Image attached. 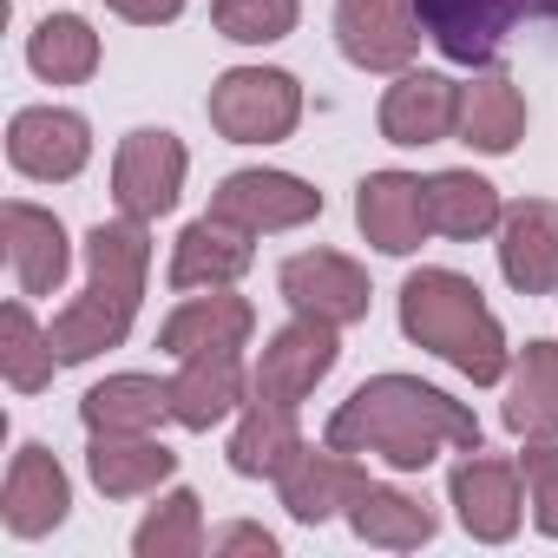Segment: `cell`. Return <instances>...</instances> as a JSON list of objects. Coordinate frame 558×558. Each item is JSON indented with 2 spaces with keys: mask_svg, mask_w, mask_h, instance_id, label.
<instances>
[{
  "mask_svg": "<svg viewBox=\"0 0 558 558\" xmlns=\"http://www.w3.org/2000/svg\"><path fill=\"white\" fill-rule=\"evenodd\" d=\"M460 132V86L447 73H401L381 93V138L388 145H440Z\"/></svg>",
  "mask_w": 558,
  "mask_h": 558,
  "instance_id": "obj_18",
  "label": "cell"
},
{
  "mask_svg": "<svg viewBox=\"0 0 558 558\" xmlns=\"http://www.w3.org/2000/svg\"><path fill=\"white\" fill-rule=\"evenodd\" d=\"M250 329H256V310L243 296H230V290H210V296L178 303L158 323V349L171 362H184V355H204V349H243Z\"/></svg>",
  "mask_w": 558,
  "mask_h": 558,
  "instance_id": "obj_22",
  "label": "cell"
},
{
  "mask_svg": "<svg viewBox=\"0 0 558 558\" xmlns=\"http://www.w3.org/2000/svg\"><path fill=\"white\" fill-rule=\"evenodd\" d=\"M0 236H8V263H14V283L21 296H53L73 269V243H66V223L27 197H8L0 204Z\"/></svg>",
  "mask_w": 558,
  "mask_h": 558,
  "instance_id": "obj_14",
  "label": "cell"
},
{
  "mask_svg": "<svg viewBox=\"0 0 558 558\" xmlns=\"http://www.w3.org/2000/svg\"><path fill=\"white\" fill-rule=\"evenodd\" d=\"M342 362V342H336V323H316V316H296L290 329H276L250 368V395L256 401H283V408H303L316 395V381H329V368Z\"/></svg>",
  "mask_w": 558,
  "mask_h": 558,
  "instance_id": "obj_6",
  "label": "cell"
},
{
  "mask_svg": "<svg viewBox=\"0 0 558 558\" xmlns=\"http://www.w3.org/2000/svg\"><path fill=\"white\" fill-rule=\"evenodd\" d=\"M519 473H525L532 525H538L545 538H558V440H525V453H519Z\"/></svg>",
  "mask_w": 558,
  "mask_h": 558,
  "instance_id": "obj_32",
  "label": "cell"
},
{
  "mask_svg": "<svg viewBox=\"0 0 558 558\" xmlns=\"http://www.w3.org/2000/svg\"><path fill=\"white\" fill-rule=\"evenodd\" d=\"M349 525H355V538H368L381 551H414V545H427L440 532V512L427 499L401 493V486H375L368 480L355 493V506H349Z\"/></svg>",
  "mask_w": 558,
  "mask_h": 558,
  "instance_id": "obj_26",
  "label": "cell"
},
{
  "mask_svg": "<svg viewBox=\"0 0 558 558\" xmlns=\"http://www.w3.org/2000/svg\"><path fill=\"white\" fill-rule=\"evenodd\" d=\"M80 421H86V434H151L158 421H171V381L106 375L99 388H86Z\"/></svg>",
  "mask_w": 558,
  "mask_h": 558,
  "instance_id": "obj_25",
  "label": "cell"
},
{
  "mask_svg": "<svg viewBox=\"0 0 558 558\" xmlns=\"http://www.w3.org/2000/svg\"><path fill=\"white\" fill-rule=\"evenodd\" d=\"M355 223L381 256H414L421 236L434 230L427 217V178L414 171H368L355 184Z\"/></svg>",
  "mask_w": 558,
  "mask_h": 558,
  "instance_id": "obj_12",
  "label": "cell"
},
{
  "mask_svg": "<svg viewBox=\"0 0 558 558\" xmlns=\"http://www.w3.org/2000/svg\"><path fill=\"white\" fill-rule=\"evenodd\" d=\"M506 427L519 440H558V342H525L506 368Z\"/></svg>",
  "mask_w": 558,
  "mask_h": 558,
  "instance_id": "obj_24",
  "label": "cell"
},
{
  "mask_svg": "<svg viewBox=\"0 0 558 558\" xmlns=\"http://www.w3.org/2000/svg\"><path fill=\"white\" fill-rule=\"evenodd\" d=\"M106 8L119 21H132V27H165V21H178L191 8V0H106Z\"/></svg>",
  "mask_w": 558,
  "mask_h": 558,
  "instance_id": "obj_33",
  "label": "cell"
},
{
  "mask_svg": "<svg viewBox=\"0 0 558 558\" xmlns=\"http://www.w3.org/2000/svg\"><path fill=\"white\" fill-rule=\"evenodd\" d=\"M53 368H60L53 336L34 323L27 303H8L0 310V375H8V388L14 395H40V388H53Z\"/></svg>",
  "mask_w": 558,
  "mask_h": 558,
  "instance_id": "obj_29",
  "label": "cell"
},
{
  "mask_svg": "<svg viewBox=\"0 0 558 558\" xmlns=\"http://www.w3.org/2000/svg\"><path fill=\"white\" fill-rule=\"evenodd\" d=\"M217 217L256 230V236H276V230H303L323 217V191L303 184L296 171H230L210 197Z\"/></svg>",
  "mask_w": 558,
  "mask_h": 558,
  "instance_id": "obj_8",
  "label": "cell"
},
{
  "mask_svg": "<svg viewBox=\"0 0 558 558\" xmlns=\"http://www.w3.org/2000/svg\"><path fill=\"white\" fill-rule=\"evenodd\" d=\"M93 158V125L66 106H27L8 125V165L34 184H66Z\"/></svg>",
  "mask_w": 558,
  "mask_h": 558,
  "instance_id": "obj_9",
  "label": "cell"
},
{
  "mask_svg": "<svg viewBox=\"0 0 558 558\" xmlns=\"http://www.w3.org/2000/svg\"><path fill=\"white\" fill-rule=\"evenodd\" d=\"M362 486H368L362 453H342V447H303L296 466L276 480V493H283V512H290L296 525H323V519L349 512Z\"/></svg>",
  "mask_w": 558,
  "mask_h": 558,
  "instance_id": "obj_15",
  "label": "cell"
},
{
  "mask_svg": "<svg viewBox=\"0 0 558 558\" xmlns=\"http://www.w3.org/2000/svg\"><path fill=\"white\" fill-rule=\"evenodd\" d=\"M184 171H191L184 138L165 132V125H138V132H125L119 151H112V197H119L125 217L151 223V217L178 210V197H184Z\"/></svg>",
  "mask_w": 558,
  "mask_h": 558,
  "instance_id": "obj_5",
  "label": "cell"
},
{
  "mask_svg": "<svg viewBox=\"0 0 558 558\" xmlns=\"http://www.w3.org/2000/svg\"><path fill=\"white\" fill-rule=\"evenodd\" d=\"M250 263H256V230L210 210V217L184 223V236L171 250V290H230Z\"/></svg>",
  "mask_w": 558,
  "mask_h": 558,
  "instance_id": "obj_17",
  "label": "cell"
},
{
  "mask_svg": "<svg viewBox=\"0 0 558 558\" xmlns=\"http://www.w3.org/2000/svg\"><path fill=\"white\" fill-rule=\"evenodd\" d=\"M243 355L236 349H204V355H184L178 375H171V421L191 427V434H210L223 414L243 408Z\"/></svg>",
  "mask_w": 558,
  "mask_h": 558,
  "instance_id": "obj_19",
  "label": "cell"
},
{
  "mask_svg": "<svg viewBox=\"0 0 558 558\" xmlns=\"http://www.w3.org/2000/svg\"><path fill=\"white\" fill-rule=\"evenodd\" d=\"M27 66L47 80V86H86L99 73V34L93 21L80 14H47L34 34H27Z\"/></svg>",
  "mask_w": 558,
  "mask_h": 558,
  "instance_id": "obj_28",
  "label": "cell"
},
{
  "mask_svg": "<svg viewBox=\"0 0 558 558\" xmlns=\"http://www.w3.org/2000/svg\"><path fill=\"white\" fill-rule=\"evenodd\" d=\"M427 217H434V236L473 243V236L499 230L506 204H499V191H493L480 171H434V178H427Z\"/></svg>",
  "mask_w": 558,
  "mask_h": 558,
  "instance_id": "obj_27",
  "label": "cell"
},
{
  "mask_svg": "<svg viewBox=\"0 0 558 558\" xmlns=\"http://www.w3.org/2000/svg\"><path fill=\"white\" fill-rule=\"evenodd\" d=\"M447 493H453L460 525H466L480 545H506V538L519 532V519H525V473H519V460H493V453L473 447V453L453 466Z\"/></svg>",
  "mask_w": 558,
  "mask_h": 558,
  "instance_id": "obj_10",
  "label": "cell"
},
{
  "mask_svg": "<svg viewBox=\"0 0 558 558\" xmlns=\"http://www.w3.org/2000/svg\"><path fill=\"white\" fill-rule=\"evenodd\" d=\"M283 296H290L296 316H316V323L349 329V323L368 316V296L375 290H368V269L355 256H342V250H303V256L283 263Z\"/></svg>",
  "mask_w": 558,
  "mask_h": 558,
  "instance_id": "obj_11",
  "label": "cell"
},
{
  "mask_svg": "<svg viewBox=\"0 0 558 558\" xmlns=\"http://www.w3.org/2000/svg\"><path fill=\"white\" fill-rule=\"evenodd\" d=\"M210 551H276V538L263 532V525H223V532H210Z\"/></svg>",
  "mask_w": 558,
  "mask_h": 558,
  "instance_id": "obj_34",
  "label": "cell"
},
{
  "mask_svg": "<svg viewBox=\"0 0 558 558\" xmlns=\"http://www.w3.org/2000/svg\"><path fill=\"white\" fill-rule=\"evenodd\" d=\"M401 336L414 349L440 355L447 368H460L473 388H493L512 368L499 316L486 310L480 283L460 276V269H414L408 276V283H401Z\"/></svg>",
  "mask_w": 558,
  "mask_h": 558,
  "instance_id": "obj_2",
  "label": "cell"
},
{
  "mask_svg": "<svg viewBox=\"0 0 558 558\" xmlns=\"http://www.w3.org/2000/svg\"><path fill=\"white\" fill-rule=\"evenodd\" d=\"M414 14L453 66H486L519 21H551L558 0H414Z\"/></svg>",
  "mask_w": 558,
  "mask_h": 558,
  "instance_id": "obj_4",
  "label": "cell"
},
{
  "mask_svg": "<svg viewBox=\"0 0 558 558\" xmlns=\"http://www.w3.org/2000/svg\"><path fill=\"white\" fill-rule=\"evenodd\" d=\"M519 138H525V93L512 86L506 66H493V60L473 66V80L460 86V145L506 158Z\"/></svg>",
  "mask_w": 558,
  "mask_h": 558,
  "instance_id": "obj_20",
  "label": "cell"
},
{
  "mask_svg": "<svg viewBox=\"0 0 558 558\" xmlns=\"http://www.w3.org/2000/svg\"><path fill=\"white\" fill-rule=\"evenodd\" d=\"M499 269L519 296H558V204L519 197L499 217Z\"/></svg>",
  "mask_w": 558,
  "mask_h": 558,
  "instance_id": "obj_13",
  "label": "cell"
},
{
  "mask_svg": "<svg viewBox=\"0 0 558 558\" xmlns=\"http://www.w3.org/2000/svg\"><path fill=\"white\" fill-rule=\"evenodd\" d=\"M421 40L414 0H336V47L362 73H408Z\"/></svg>",
  "mask_w": 558,
  "mask_h": 558,
  "instance_id": "obj_7",
  "label": "cell"
},
{
  "mask_svg": "<svg viewBox=\"0 0 558 558\" xmlns=\"http://www.w3.org/2000/svg\"><path fill=\"white\" fill-rule=\"evenodd\" d=\"M86 473L106 499H145L178 473V453L151 434H93L86 440Z\"/></svg>",
  "mask_w": 558,
  "mask_h": 558,
  "instance_id": "obj_21",
  "label": "cell"
},
{
  "mask_svg": "<svg viewBox=\"0 0 558 558\" xmlns=\"http://www.w3.org/2000/svg\"><path fill=\"white\" fill-rule=\"evenodd\" d=\"M204 112L230 145H276L303 125V86L283 66H230L210 86Z\"/></svg>",
  "mask_w": 558,
  "mask_h": 558,
  "instance_id": "obj_3",
  "label": "cell"
},
{
  "mask_svg": "<svg viewBox=\"0 0 558 558\" xmlns=\"http://www.w3.org/2000/svg\"><path fill=\"white\" fill-rule=\"evenodd\" d=\"M66 506H73L66 466L40 440H27L14 453V466H8V486H0V519H8V532L14 538H40V532H53L66 519Z\"/></svg>",
  "mask_w": 558,
  "mask_h": 558,
  "instance_id": "obj_16",
  "label": "cell"
},
{
  "mask_svg": "<svg viewBox=\"0 0 558 558\" xmlns=\"http://www.w3.org/2000/svg\"><path fill=\"white\" fill-rule=\"evenodd\" d=\"M303 447L310 440L296 427V408H283V401H250L243 421H236V434H230V473H243V480H283Z\"/></svg>",
  "mask_w": 558,
  "mask_h": 558,
  "instance_id": "obj_23",
  "label": "cell"
},
{
  "mask_svg": "<svg viewBox=\"0 0 558 558\" xmlns=\"http://www.w3.org/2000/svg\"><path fill=\"white\" fill-rule=\"evenodd\" d=\"M132 551H138V558H197V551H204V499H197L191 486L165 493V499L145 512V525L132 532Z\"/></svg>",
  "mask_w": 558,
  "mask_h": 558,
  "instance_id": "obj_30",
  "label": "cell"
},
{
  "mask_svg": "<svg viewBox=\"0 0 558 558\" xmlns=\"http://www.w3.org/2000/svg\"><path fill=\"white\" fill-rule=\"evenodd\" d=\"M210 21L236 47H276V40L296 34L303 8H296V0H210Z\"/></svg>",
  "mask_w": 558,
  "mask_h": 558,
  "instance_id": "obj_31",
  "label": "cell"
},
{
  "mask_svg": "<svg viewBox=\"0 0 558 558\" xmlns=\"http://www.w3.org/2000/svg\"><path fill=\"white\" fill-rule=\"evenodd\" d=\"M329 447L368 453V460H381L395 473H421L447 447L473 453L480 447V421H473L466 401H453V395H440V388H427L414 375H375L336 408Z\"/></svg>",
  "mask_w": 558,
  "mask_h": 558,
  "instance_id": "obj_1",
  "label": "cell"
}]
</instances>
